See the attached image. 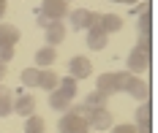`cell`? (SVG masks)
Wrapping results in <instances>:
<instances>
[{
	"label": "cell",
	"mask_w": 158,
	"mask_h": 133,
	"mask_svg": "<svg viewBox=\"0 0 158 133\" xmlns=\"http://www.w3.org/2000/svg\"><path fill=\"white\" fill-rule=\"evenodd\" d=\"M44 119L41 117H35V114H30L27 117V122H25V133H44Z\"/></svg>",
	"instance_id": "obj_20"
},
{
	"label": "cell",
	"mask_w": 158,
	"mask_h": 133,
	"mask_svg": "<svg viewBox=\"0 0 158 133\" xmlns=\"http://www.w3.org/2000/svg\"><path fill=\"white\" fill-rule=\"evenodd\" d=\"M68 71H71L68 76L79 82V79H87V76L93 73V65H90V60H87V57H74V60L68 63Z\"/></svg>",
	"instance_id": "obj_7"
},
{
	"label": "cell",
	"mask_w": 158,
	"mask_h": 133,
	"mask_svg": "<svg viewBox=\"0 0 158 133\" xmlns=\"http://www.w3.org/2000/svg\"><path fill=\"white\" fill-rule=\"evenodd\" d=\"M136 125H153V106L147 100L136 109Z\"/></svg>",
	"instance_id": "obj_18"
},
{
	"label": "cell",
	"mask_w": 158,
	"mask_h": 133,
	"mask_svg": "<svg viewBox=\"0 0 158 133\" xmlns=\"http://www.w3.org/2000/svg\"><path fill=\"white\" fill-rule=\"evenodd\" d=\"M63 3H71V0H63Z\"/></svg>",
	"instance_id": "obj_31"
},
{
	"label": "cell",
	"mask_w": 158,
	"mask_h": 133,
	"mask_svg": "<svg viewBox=\"0 0 158 133\" xmlns=\"http://www.w3.org/2000/svg\"><path fill=\"white\" fill-rule=\"evenodd\" d=\"M136 52H142L150 57V52H153V38L150 35H139V41H136Z\"/></svg>",
	"instance_id": "obj_24"
},
{
	"label": "cell",
	"mask_w": 158,
	"mask_h": 133,
	"mask_svg": "<svg viewBox=\"0 0 158 133\" xmlns=\"http://www.w3.org/2000/svg\"><path fill=\"white\" fill-rule=\"evenodd\" d=\"M3 14H6V3L0 0V19H3Z\"/></svg>",
	"instance_id": "obj_29"
},
{
	"label": "cell",
	"mask_w": 158,
	"mask_h": 133,
	"mask_svg": "<svg viewBox=\"0 0 158 133\" xmlns=\"http://www.w3.org/2000/svg\"><path fill=\"white\" fill-rule=\"evenodd\" d=\"M123 90H128L134 98H139V100H147V98H150V87H147V82L139 79V76H134V73H126Z\"/></svg>",
	"instance_id": "obj_6"
},
{
	"label": "cell",
	"mask_w": 158,
	"mask_h": 133,
	"mask_svg": "<svg viewBox=\"0 0 158 133\" xmlns=\"http://www.w3.org/2000/svg\"><path fill=\"white\" fill-rule=\"evenodd\" d=\"M57 131H60V133H87V131H90V125H87L82 117L65 111V114L60 117V122H57Z\"/></svg>",
	"instance_id": "obj_4"
},
{
	"label": "cell",
	"mask_w": 158,
	"mask_h": 133,
	"mask_svg": "<svg viewBox=\"0 0 158 133\" xmlns=\"http://www.w3.org/2000/svg\"><path fill=\"white\" fill-rule=\"evenodd\" d=\"M35 22H38L41 27H47V25H49V22H52V19H47V17H44V14H38V11H35Z\"/></svg>",
	"instance_id": "obj_27"
},
{
	"label": "cell",
	"mask_w": 158,
	"mask_h": 133,
	"mask_svg": "<svg viewBox=\"0 0 158 133\" xmlns=\"http://www.w3.org/2000/svg\"><path fill=\"white\" fill-rule=\"evenodd\" d=\"M112 3H120V0H112Z\"/></svg>",
	"instance_id": "obj_30"
},
{
	"label": "cell",
	"mask_w": 158,
	"mask_h": 133,
	"mask_svg": "<svg viewBox=\"0 0 158 133\" xmlns=\"http://www.w3.org/2000/svg\"><path fill=\"white\" fill-rule=\"evenodd\" d=\"M126 65H128V71H131V73H142V71H147V68H150V57H147V54H142V52H136V49H131V52H128Z\"/></svg>",
	"instance_id": "obj_9"
},
{
	"label": "cell",
	"mask_w": 158,
	"mask_h": 133,
	"mask_svg": "<svg viewBox=\"0 0 158 133\" xmlns=\"http://www.w3.org/2000/svg\"><path fill=\"white\" fill-rule=\"evenodd\" d=\"M93 19H95V14L87 11V8H79V11H71V14H68V22H71L74 30H90Z\"/></svg>",
	"instance_id": "obj_8"
},
{
	"label": "cell",
	"mask_w": 158,
	"mask_h": 133,
	"mask_svg": "<svg viewBox=\"0 0 158 133\" xmlns=\"http://www.w3.org/2000/svg\"><path fill=\"white\" fill-rule=\"evenodd\" d=\"M44 30H47V44L49 46H57V44L65 41V25L63 22H49Z\"/></svg>",
	"instance_id": "obj_10"
},
{
	"label": "cell",
	"mask_w": 158,
	"mask_h": 133,
	"mask_svg": "<svg viewBox=\"0 0 158 133\" xmlns=\"http://www.w3.org/2000/svg\"><path fill=\"white\" fill-rule=\"evenodd\" d=\"M19 41V30L14 25H0V46H16Z\"/></svg>",
	"instance_id": "obj_13"
},
{
	"label": "cell",
	"mask_w": 158,
	"mask_h": 133,
	"mask_svg": "<svg viewBox=\"0 0 158 133\" xmlns=\"http://www.w3.org/2000/svg\"><path fill=\"white\" fill-rule=\"evenodd\" d=\"M82 103H85V106H87V109H98V106H106V98H104V95H98V92H90V95H87V98L82 100Z\"/></svg>",
	"instance_id": "obj_21"
},
{
	"label": "cell",
	"mask_w": 158,
	"mask_h": 133,
	"mask_svg": "<svg viewBox=\"0 0 158 133\" xmlns=\"http://www.w3.org/2000/svg\"><path fill=\"white\" fill-rule=\"evenodd\" d=\"M19 79H22V84H25V87H35V79H38V68H25Z\"/></svg>",
	"instance_id": "obj_23"
},
{
	"label": "cell",
	"mask_w": 158,
	"mask_h": 133,
	"mask_svg": "<svg viewBox=\"0 0 158 133\" xmlns=\"http://www.w3.org/2000/svg\"><path fill=\"white\" fill-rule=\"evenodd\" d=\"M87 125L95 128V131H109V128H112V111L106 109V106L90 109V114H87Z\"/></svg>",
	"instance_id": "obj_5"
},
{
	"label": "cell",
	"mask_w": 158,
	"mask_h": 133,
	"mask_svg": "<svg viewBox=\"0 0 158 133\" xmlns=\"http://www.w3.org/2000/svg\"><path fill=\"white\" fill-rule=\"evenodd\" d=\"M49 106H52L55 111H68V106H71V98H65L60 90H52V92H49Z\"/></svg>",
	"instance_id": "obj_15"
},
{
	"label": "cell",
	"mask_w": 158,
	"mask_h": 133,
	"mask_svg": "<svg viewBox=\"0 0 158 133\" xmlns=\"http://www.w3.org/2000/svg\"><path fill=\"white\" fill-rule=\"evenodd\" d=\"M106 41H109V35L98 33V30H87V46H90V49L101 52L104 46H106Z\"/></svg>",
	"instance_id": "obj_16"
},
{
	"label": "cell",
	"mask_w": 158,
	"mask_h": 133,
	"mask_svg": "<svg viewBox=\"0 0 158 133\" xmlns=\"http://www.w3.org/2000/svg\"><path fill=\"white\" fill-rule=\"evenodd\" d=\"M98 133H106V131H98Z\"/></svg>",
	"instance_id": "obj_32"
},
{
	"label": "cell",
	"mask_w": 158,
	"mask_h": 133,
	"mask_svg": "<svg viewBox=\"0 0 158 133\" xmlns=\"http://www.w3.org/2000/svg\"><path fill=\"white\" fill-rule=\"evenodd\" d=\"M90 30H98V33H104V35L120 33L123 30V17H117V14H95Z\"/></svg>",
	"instance_id": "obj_2"
},
{
	"label": "cell",
	"mask_w": 158,
	"mask_h": 133,
	"mask_svg": "<svg viewBox=\"0 0 158 133\" xmlns=\"http://www.w3.org/2000/svg\"><path fill=\"white\" fill-rule=\"evenodd\" d=\"M38 14H44L52 22H63V17H68V3H63V0H44Z\"/></svg>",
	"instance_id": "obj_3"
},
{
	"label": "cell",
	"mask_w": 158,
	"mask_h": 133,
	"mask_svg": "<svg viewBox=\"0 0 158 133\" xmlns=\"http://www.w3.org/2000/svg\"><path fill=\"white\" fill-rule=\"evenodd\" d=\"M3 3H6V0H3Z\"/></svg>",
	"instance_id": "obj_33"
},
{
	"label": "cell",
	"mask_w": 158,
	"mask_h": 133,
	"mask_svg": "<svg viewBox=\"0 0 158 133\" xmlns=\"http://www.w3.org/2000/svg\"><path fill=\"white\" fill-rule=\"evenodd\" d=\"M112 133H136L134 125H112Z\"/></svg>",
	"instance_id": "obj_26"
},
{
	"label": "cell",
	"mask_w": 158,
	"mask_h": 133,
	"mask_svg": "<svg viewBox=\"0 0 158 133\" xmlns=\"http://www.w3.org/2000/svg\"><path fill=\"white\" fill-rule=\"evenodd\" d=\"M14 111L19 117H30L35 111V98L33 95H16L14 98Z\"/></svg>",
	"instance_id": "obj_11"
},
{
	"label": "cell",
	"mask_w": 158,
	"mask_h": 133,
	"mask_svg": "<svg viewBox=\"0 0 158 133\" xmlns=\"http://www.w3.org/2000/svg\"><path fill=\"white\" fill-rule=\"evenodd\" d=\"M153 33V14H150V8L139 14V35H150Z\"/></svg>",
	"instance_id": "obj_19"
},
{
	"label": "cell",
	"mask_w": 158,
	"mask_h": 133,
	"mask_svg": "<svg viewBox=\"0 0 158 133\" xmlns=\"http://www.w3.org/2000/svg\"><path fill=\"white\" fill-rule=\"evenodd\" d=\"M8 114H14V95H3L0 98V119Z\"/></svg>",
	"instance_id": "obj_22"
},
{
	"label": "cell",
	"mask_w": 158,
	"mask_h": 133,
	"mask_svg": "<svg viewBox=\"0 0 158 133\" xmlns=\"http://www.w3.org/2000/svg\"><path fill=\"white\" fill-rule=\"evenodd\" d=\"M55 57H57L55 46H41V49L35 52V65L38 68H49L52 63H55Z\"/></svg>",
	"instance_id": "obj_14"
},
{
	"label": "cell",
	"mask_w": 158,
	"mask_h": 133,
	"mask_svg": "<svg viewBox=\"0 0 158 133\" xmlns=\"http://www.w3.org/2000/svg\"><path fill=\"white\" fill-rule=\"evenodd\" d=\"M6 73H8V68H6V63H0V82L6 79Z\"/></svg>",
	"instance_id": "obj_28"
},
{
	"label": "cell",
	"mask_w": 158,
	"mask_h": 133,
	"mask_svg": "<svg viewBox=\"0 0 158 133\" xmlns=\"http://www.w3.org/2000/svg\"><path fill=\"white\" fill-rule=\"evenodd\" d=\"M14 57V46H0V63H8Z\"/></svg>",
	"instance_id": "obj_25"
},
{
	"label": "cell",
	"mask_w": 158,
	"mask_h": 133,
	"mask_svg": "<svg viewBox=\"0 0 158 133\" xmlns=\"http://www.w3.org/2000/svg\"><path fill=\"white\" fill-rule=\"evenodd\" d=\"M123 82H126V73H101L98 82H95V92L109 98V95L123 90Z\"/></svg>",
	"instance_id": "obj_1"
},
{
	"label": "cell",
	"mask_w": 158,
	"mask_h": 133,
	"mask_svg": "<svg viewBox=\"0 0 158 133\" xmlns=\"http://www.w3.org/2000/svg\"><path fill=\"white\" fill-rule=\"evenodd\" d=\"M35 87H41V90H55L57 87V73L55 71H49V68H38V79H35Z\"/></svg>",
	"instance_id": "obj_12"
},
{
	"label": "cell",
	"mask_w": 158,
	"mask_h": 133,
	"mask_svg": "<svg viewBox=\"0 0 158 133\" xmlns=\"http://www.w3.org/2000/svg\"><path fill=\"white\" fill-rule=\"evenodd\" d=\"M55 90H60L65 98H74V95H77V79H71V76L57 79V87H55Z\"/></svg>",
	"instance_id": "obj_17"
}]
</instances>
